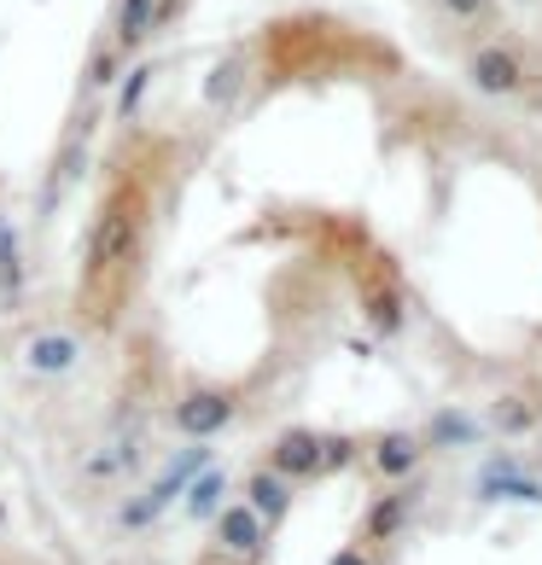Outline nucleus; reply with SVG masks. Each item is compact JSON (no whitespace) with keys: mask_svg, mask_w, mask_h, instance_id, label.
Returning a JSON list of instances; mask_svg holds the SVG:
<instances>
[{"mask_svg":"<svg viewBox=\"0 0 542 565\" xmlns=\"http://www.w3.org/2000/svg\"><path fill=\"white\" fill-rule=\"evenodd\" d=\"M332 565H373L362 548H339V554H332Z\"/></svg>","mask_w":542,"mask_h":565,"instance_id":"obj_21","label":"nucleus"},{"mask_svg":"<svg viewBox=\"0 0 542 565\" xmlns=\"http://www.w3.org/2000/svg\"><path fill=\"white\" fill-rule=\"evenodd\" d=\"M403 525H408V495H380V501L368 508V519H362L368 542H391V536H403Z\"/></svg>","mask_w":542,"mask_h":565,"instance_id":"obj_10","label":"nucleus"},{"mask_svg":"<svg viewBox=\"0 0 542 565\" xmlns=\"http://www.w3.org/2000/svg\"><path fill=\"white\" fill-rule=\"evenodd\" d=\"M227 420H234V396L227 391H187L181 396V408H176V426L187 431V437H216Z\"/></svg>","mask_w":542,"mask_h":565,"instance_id":"obj_4","label":"nucleus"},{"mask_svg":"<svg viewBox=\"0 0 542 565\" xmlns=\"http://www.w3.org/2000/svg\"><path fill=\"white\" fill-rule=\"evenodd\" d=\"M245 501H252L268 525H275V519H286V508H291V484H286L275 467H263V472L245 478Z\"/></svg>","mask_w":542,"mask_h":565,"instance_id":"obj_7","label":"nucleus"},{"mask_svg":"<svg viewBox=\"0 0 542 565\" xmlns=\"http://www.w3.org/2000/svg\"><path fill=\"white\" fill-rule=\"evenodd\" d=\"M414 467H421V437L414 431H385L373 444V472L380 478H408Z\"/></svg>","mask_w":542,"mask_h":565,"instance_id":"obj_6","label":"nucleus"},{"mask_svg":"<svg viewBox=\"0 0 542 565\" xmlns=\"http://www.w3.org/2000/svg\"><path fill=\"white\" fill-rule=\"evenodd\" d=\"M140 94H146V71L129 82V94H123V111H140Z\"/></svg>","mask_w":542,"mask_h":565,"instance_id":"obj_20","label":"nucleus"},{"mask_svg":"<svg viewBox=\"0 0 542 565\" xmlns=\"http://www.w3.org/2000/svg\"><path fill=\"white\" fill-rule=\"evenodd\" d=\"M472 437V426L461 420V414H437L432 420V444H467Z\"/></svg>","mask_w":542,"mask_h":565,"instance_id":"obj_17","label":"nucleus"},{"mask_svg":"<svg viewBox=\"0 0 542 565\" xmlns=\"http://www.w3.org/2000/svg\"><path fill=\"white\" fill-rule=\"evenodd\" d=\"M129 449H106V455H94L88 460V478H94V484H99V478H117V472H129Z\"/></svg>","mask_w":542,"mask_h":565,"instance_id":"obj_16","label":"nucleus"},{"mask_svg":"<svg viewBox=\"0 0 542 565\" xmlns=\"http://www.w3.org/2000/svg\"><path fill=\"white\" fill-rule=\"evenodd\" d=\"M135 250V211L129 204H111V216H99V239H94V268L123 263Z\"/></svg>","mask_w":542,"mask_h":565,"instance_id":"obj_5","label":"nucleus"},{"mask_svg":"<svg viewBox=\"0 0 542 565\" xmlns=\"http://www.w3.org/2000/svg\"><path fill=\"white\" fill-rule=\"evenodd\" d=\"M0 291L18 303V291H24V250H18V227L0 222Z\"/></svg>","mask_w":542,"mask_h":565,"instance_id":"obj_11","label":"nucleus"},{"mask_svg":"<svg viewBox=\"0 0 542 565\" xmlns=\"http://www.w3.org/2000/svg\"><path fill=\"white\" fill-rule=\"evenodd\" d=\"M268 467H275L286 484H298V478H321V431H280L275 449H268Z\"/></svg>","mask_w":542,"mask_h":565,"instance_id":"obj_3","label":"nucleus"},{"mask_svg":"<svg viewBox=\"0 0 542 565\" xmlns=\"http://www.w3.org/2000/svg\"><path fill=\"white\" fill-rule=\"evenodd\" d=\"M158 508H163L158 495H135L129 508L117 513V525H123V531H146V525H152V519H158Z\"/></svg>","mask_w":542,"mask_h":565,"instance_id":"obj_14","label":"nucleus"},{"mask_svg":"<svg viewBox=\"0 0 542 565\" xmlns=\"http://www.w3.org/2000/svg\"><path fill=\"white\" fill-rule=\"evenodd\" d=\"M111 82H117V53H106V58L94 65V88H111Z\"/></svg>","mask_w":542,"mask_h":565,"instance_id":"obj_19","label":"nucleus"},{"mask_svg":"<svg viewBox=\"0 0 542 565\" xmlns=\"http://www.w3.org/2000/svg\"><path fill=\"white\" fill-rule=\"evenodd\" d=\"M467 76L478 82V94H496V99H508L525 88V58L508 53V47H478L467 58Z\"/></svg>","mask_w":542,"mask_h":565,"instance_id":"obj_2","label":"nucleus"},{"mask_svg":"<svg viewBox=\"0 0 542 565\" xmlns=\"http://www.w3.org/2000/svg\"><path fill=\"white\" fill-rule=\"evenodd\" d=\"M204 565H227V554H222V548H216V554H211V559H204Z\"/></svg>","mask_w":542,"mask_h":565,"instance_id":"obj_22","label":"nucleus"},{"mask_svg":"<svg viewBox=\"0 0 542 565\" xmlns=\"http://www.w3.org/2000/svg\"><path fill=\"white\" fill-rule=\"evenodd\" d=\"M76 339L71 332H35L30 339V373H71Z\"/></svg>","mask_w":542,"mask_h":565,"instance_id":"obj_8","label":"nucleus"},{"mask_svg":"<svg viewBox=\"0 0 542 565\" xmlns=\"http://www.w3.org/2000/svg\"><path fill=\"white\" fill-rule=\"evenodd\" d=\"M222 490H227V478H222V472H204L199 484L187 490V513H193V519H211L216 501H222Z\"/></svg>","mask_w":542,"mask_h":565,"instance_id":"obj_13","label":"nucleus"},{"mask_svg":"<svg viewBox=\"0 0 542 565\" xmlns=\"http://www.w3.org/2000/svg\"><path fill=\"white\" fill-rule=\"evenodd\" d=\"M490 420H496V431H502V437H525V431L542 420V408H536V396H525V391H508L502 403L490 408Z\"/></svg>","mask_w":542,"mask_h":565,"instance_id":"obj_9","label":"nucleus"},{"mask_svg":"<svg viewBox=\"0 0 542 565\" xmlns=\"http://www.w3.org/2000/svg\"><path fill=\"white\" fill-rule=\"evenodd\" d=\"M444 7L455 18H467V24H478V18H496V0H444Z\"/></svg>","mask_w":542,"mask_h":565,"instance_id":"obj_18","label":"nucleus"},{"mask_svg":"<svg viewBox=\"0 0 542 565\" xmlns=\"http://www.w3.org/2000/svg\"><path fill=\"white\" fill-rule=\"evenodd\" d=\"M0 531H7V501H0Z\"/></svg>","mask_w":542,"mask_h":565,"instance_id":"obj_23","label":"nucleus"},{"mask_svg":"<svg viewBox=\"0 0 542 565\" xmlns=\"http://www.w3.org/2000/svg\"><path fill=\"white\" fill-rule=\"evenodd\" d=\"M158 18V0H123V18H117V41L123 47H140L146 30H152Z\"/></svg>","mask_w":542,"mask_h":565,"instance_id":"obj_12","label":"nucleus"},{"mask_svg":"<svg viewBox=\"0 0 542 565\" xmlns=\"http://www.w3.org/2000/svg\"><path fill=\"white\" fill-rule=\"evenodd\" d=\"M263 542H268V519L252 508V501H234V508H216V548H222V554H240V559H252V554H263Z\"/></svg>","mask_w":542,"mask_h":565,"instance_id":"obj_1","label":"nucleus"},{"mask_svg":"<svg viewBox=\"0 0 542 565\" xmlns=\"http://www.w3.org/2000/svg\"><path fill=\"white\" fill-rule=\"evenodd\" d=\"M357 460V444L350 437H321V472H344Z\"/></svg>","mask_w":542,"mask_h":565,"instance_id":"obj_15","label":"nucleus"}]
</instances>
